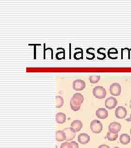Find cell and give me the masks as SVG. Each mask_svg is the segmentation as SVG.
I'll return each mask as SVG.
<instances>
[{"mask_svg":"<svg viewBox=\"0 0 131 148\" xmlns=\"http://www.w3.org/2000/svg\"><path fill=\"white\" fill-rule=\"evenodd\" d=\"M71 148H79L78 144L75 142H71Z\"/></svg>","mask_w":131,"mask_h":148,"instance_id":"obj_20","label":"cell"},{"mask_svg":"<svg viewBox=\"0 0 131 148\" xmlns=\"http://www.w3.org/2000/svg\"><path fill=\"white\" fill-rule=\"evenodd\" d=\"M71 127H72L76 132H78L81 130L83 127V123L80 120H74L72 122Z\"/></svg>","mask_w":131,"mask_h":148,"instance_id":"obj_12","label":"cell"},{"mask_svg":"<svg viewBox=\"0 0 131 148\" xmlns=\"http://www.w3.org/2000/svg\"><path fill=\"white\" fill-rule=\"evenodd\" d=\"M83 101V95L79 93H75L70 101V106L71 109L74 111H78L79 110H80L81 105Z\"/></svg>","mask_w":131,"mask_h":148,"instance_id":"obj_1","label":"cell"},{"mask_svg":"<svg viewBox=\"0 0 131 148\" xmlns=\"http://www.w3.org/2000/svg\"><path fill=\"white\" fill-rule=\"evenodd\" d=\"M131 141V137L127 134H122L120 137V142L123 145H127Z\"/></svg>","mask_w":131,"mask_h":148,"instance_id":"obj_13","label":"cell"},{"mask_svg":"<svg viewBox=\"0 0 131 148\" xmlns=\"http://www.w3.org/2000/svg\"><path fill=\"white\" fill-rule=\"evenodd\" d=\"M130 107L131 109V99L130 100Z\"/></svg>","mask_w":131,"mask_h":148,"instance_id":"obj_23","label":"cell"},{"mask_svg":"<svg viewBox=\"0 0 131 148\" xmlns=\"http://www.w3.org/2000/svg\"><path fill=\"white\" fill-rule=\"evenodd\" d=\"M90 129L92 132L98 134L103 130V125L99 120H94L90 123Z\"/></svg>","mask_w":131,"mask_h":148,"instance_id":"obj_3","label":"cell"},{"mask_svg":"<svg viewBox=\"0 0 131 148\" xmlns=\"http://www.w3.org/2000/svg\"><path fill=\"white\" fill-rule=\"evenodd\" d=\"M117 105V101L116 100V98L113 97L107 98L105 101V107L107 109L110 110L115 108Z\"/></svg>","mask_w":131,"mask_h":148,"instance_id":"obj_6","label":"cell"},{"mask_svg":"<svg viewBox=\"0 0 131 148\" xmlns=\"http://www.w3.org/2000/svg\"><path fill=\"white\" fill-rule=\"evenodd\" d=\"M98 148H110V147L107 145H105V144H102V145H100Z\"/></svg>","mask_w":131,"mask_h":148,"instance_id":"obj_21","label":"cell"},{"mask_svg":"<svg viewBox=\"0 0 131 148\" xmlns=\"http://www.w3.org/2000/svg\"><path fill=\"white\" fill-rule=\"evenodd\" d=\"M100 79V76H90L89 79L91 84H97L98 82Z\"/></svg>","mask_w":131,"mask_h":148,"instance_id":"obj_18","label":"cell"},{"mask_svg":"<svg viewBox=\"0 0 131 148\" xmlns=\"http://www.w3.org/2000/svg\"><path fill=\"white\" fill-rule=\"evenodd\" d=\"M126 121L128 122H131V115H130V117L128 119H127Z\"/></svg>","mask_w":131,"mask_h":148,"instance_id":"obj_22","label":"cell"},{"mask_svg":"<svg viewBox=\"0 0 131 148\" xmlns=\"http://www.w3.org/2000/svg\"><path fill=\"white\" fill-rule=\"evenodd\" d=\"M90 137L86 133H81L78 137V140L79 143L81 144H86L89 142Z\"/></svg>","mask_w":131,"mask_h":148,"instance_id":"obj_11","label":"cell"},{"mask_svg":"<svg viewBox=\"0 0 131 148\" xmlns=\"http://www.w3.org/2000/svg\"><path fill=\"white\" fill-rule=\"evenodd\" d=\"M60 148H71V143H68V142L63 143L61 145Z\"/></svg>","mask_w":131,"mask_h":148,"instance_id":"obj_19","label":"cell"},{"mask_svg":"<svg viewBox=\"0 0 131 148\" xmlns=\"http://www.w3.org/2000/svg\"><path fill=\"white\" fill-rule=\"evenodd\" d=\"M130 134H131V129H130Z\"/></svg>","mask_w":131,"mask_h":148,"instance_id":"obj_25","label":"cell"},{"mask_svg":"<svg viewBox=\"0 0 131 148\" xmlns=\"http://www.w3.org/2000/svg\"><path fill=\"white\" fill-rule=\"evenodd\" d=\"M93 95L96 98L103 99L106 97L107 91L105 88L102 86H96L92 90Z\"/></svg>","mask_w":131,"mask_h":148,"instance_id":"obj_2","label":"cell"},{"mask_svg":"<svg viewBox=\"0 0 131 148\" xmlns=\"http://www.w3.org/2000/svg\"><path fill=\"white\" fill-rule=\"evenodd\" d=\"M106 138H107L110 141H114L117 139V138H118V134H115V133H112L108 132Z\"/></svg>","mask_w":131,"mask_h":148,"instance_id":"obj_17","label":"cell"},{"mask_svg":"<svg viewBox=\"0 0 131 148\" xmlns=\"http://www.w3.org/2000/svg\"><path fill=\"white\" fill-rule=\"evenodd\" d=\"M114 148H120L119 147H114Z\"/></svg>","mask_w":131,"mask_h":148,"instance_id":"obj_24","label":"cell"},{"mask_svg":"<svg viewBox=\"0 0 131 148\" xmlns=\"http://www.w3.org/2000/svg\"><path fill=\"white\" fill-rule=\"evenodd\" d=\"M63 98L60 95H56V108H61L63 105Z\"/></svg>","mask_w":131,"mask_h":148,"instance_id":"obj_16","label":"cell"},{"mask_svg":"<svg viewBox=\"0 0 131 148\" xmlns=\"http://www.w3.org/2000/svg\"><path fill=\"white\" fill-rule=\"evenodd\" d=\"M86 87L85 82L82 79H76L73 83V88L77 91H80L84 90Z\"/></svg>","mask_w":131,"mask_h":148,"instance_id":"obj_7","label":"cell"},{"mask_svg":"<svg viewBox=\"0 0 131 148\" xmlns=\"http://www.w3.org/2000/svg\"><path fill=\"white\" fill-rule=\"evenodd\" d=\"M97 117L100 119H105L108 116V112L105 108H99L96 111Z\"/></svg>","mask_w":131,"mask_h":148,"instance_id":"obj_10","label":"cell"},{"mask_svg":"<svg viewBox=\"0 0 131 148\" xmlns=\"http://www.w3.org/2000/svg\"><path fill=\"white\" fill-rule=\"evenodd\" d=\"M66 139V137L63 131H57L56 132V140L58 142H63Z\"/></svg>","mask_w":131,"mask_h":148,"instance_id":"obj_15","label":"cell"},{"mask_svg":"<svg viewBox=\"0 0 131 148\" xmlns=\"http://www.w3.org/2000/svg\"><path fill=\"white\" fill-rule=\"evenodd\" d=\"M109 90L111 95L119 96L120 95L121 93V87L119 84L115 82L110 85Z\"/></svg>","mask_w":131,"mask_h":148,"instance_id":"obj_4","label":"cell"},{"mask_svg":"<svg viewBox=\"0 0 131 148\" xmlns=\"http://www.w3.org/2000/svg\"><path fill=\"white\" fill-rule=\"evenodd\" d=\"M66 120V116L62 112H58L56 115V121L58 123L62 124L64 123Z\"/></svg>","mask_w":131,"mask_h":148,"instance_id":"obj_14","label":"cell"},{"mask_svg":"<svg viewBox=\"0 0 131 148\" xmlns=\"http://www.w3.org/2000/svg\"><path fill=\"white\" fill-rule=\"evenodd\" d=\"M115 114L117 119H125L127 115V111L125 107L120 106L116 109Z\"/></svg>","mask_w":131,"mask_h":148,"instance_id":"obj_5","label":"cell"},{"mask_svg":"<svg viewBox=\"0 0 131 148\" xmlns=\"http://www.w3.org/2000/svg\"><path fill=\"white\" fill-rule=\"evenodd\" d=\"M63 131L66 135V140H67V141L72 140L74 137H75V132H76L72 127L64 128Z\"/></svg>","mask_w":131,"mask_h":148,"instance_id":"obj_8","label":"cell"},{"mask_svg":"<svg viewBox=\"0 0 131 148\" xmlns=\"http://www.w3.org/2000/svg\"><path fill=\"white\" fill-rule=\"evenodd\" d=\"M108 129L109 132L112 133L117 134L120 131L121 129V125L120 123L117 122H113L110 123Z\"/></svg>","mask_w":131,"mask_h":148,"instance_id":"obj_9","label":"cell"}]
</instances>
